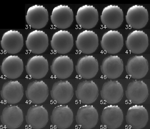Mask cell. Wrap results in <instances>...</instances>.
Here are the masks:
<instances>
[{"label":"cell","instance_id":"cell-1","mask_svg":"<svg viewBox=\"0 0 150 129\" xmlns=\"http://www.w3.org/2000/svg\"><path fill=\"white\" fill-rule=\"evenodd\" d=\"M28 25L35 29L45 27L49 21V14L47 9L42 5L32 6L28 9L25 16Z\"/></svg>","mask_w":150,"mask_h":129},{"label":"cell","instance_id":"cell-2","mask_svg":"<svg viewBox=\"0 0 150 129\" xmlns=\"http://www.w3.org/2000/svg\"><path fill=\"white\" fill-rule=\"evenodd\" d=\"M103 25L108 29H116L124 21V13L118 6L110 5L103 9L100 16Z\"/></svg>","mask_w":150,"mask_h":129},{"label":"cell","instance_id":"cell-3","mask_svg":"<svg viewBox=\"0 0 150 129\" xmlns=\"http://www.w3.org/2000/svg\"><path fill=\"white\" fill-rule=\"evenodd\" d=\"M50 18L52 23L56 28L67 29L73 22V12L69 6L60 5L53 9Z\"/></svg>","mask_w":150,"mask_h":129},{"label":"cell","instance_id":"cell-4","mask_svg":"<svg viewBox=\"0 0 150 129\" xmlns=\"http://www.w3.org/2000/svg\"><path fill=\"white\" fill-rule=\"evenodd\" d=\"M76 18V22L81 28L92 29L98 22V11L93 6L85 5L79 8Z\"/></svg>","mask_w":150,"mask_h":129},{"label":"cell","instance_id":"cell-5","mask_svg":"<svg viewBox=\"0 0 150 129\" xmlns=\"http://www.w3.org/2000/svg\"><path fill=\"white\" fill-rule=\"evenodd\" d=\"M125 18L127 23L131 28L142 29L148 22V12L144 6L136 5L129 8Z\"/></svg>","mask_w":150,"mask_h":129},{"label":"cell","instance_id":"cell-6","mask_svg":"<svg viewBox=\"0 0 150 129\" xmlns=\"http://www.w3.org/2000/svg\"><path fill=\"white\" fill-rule=\"evenodd\" d=\"M1 43L2 49L7 53L17 54L23 46V36L18 30H8L2 35Z\"/></svg>","mask_w":150,"mask_h":129},{"label":"cell","instance_id":"cell-7","mask_svg":"<svg viewBox=\"0 0 150 129\" xmlns=\"http://www.w3.org/2000/svg\"><path fill=\"white\" fill-rule=\"evenodd\" d=\"M148 120V113L143 106H132L128 110L126 121L132 128L142 129L146 126Z\"/></svg>","mask_w":150,"mask_h":129},{"label":"cell","instance_id":"cell-8","mask_svg":"<svg viewBox=\"0 0 150 129\" xmlns=\"http://www.w3.org/2000/svg\"><path fill=\"white\" fill-rule=\"evenodd\" d=\"M27 49L33 54L43 53L49 46L47 35L43 30H35L29 33L25 42Z\"/></svg>","mask_w":150,"mask_h":129},{"label":"cell","instance_id":"cell-9","mask_svg":"<svg viewBox=\"0 0 150 129\" xmlns=\"http://www.w3.org/2000/svg\"><path fill=\"white\" fill-rule=\"evenodd\" d=\"M1 118L2 124L6 128L17 129L23 123V112L18 106H8L2 110Z\"/></svg>","mask_w":150,"mask_h":129},{"label":"cell","instance_id":"cell-10","mask_svg":"<svg viewBox=\"0 0 150 129\" xmlns=\"http://www.w3.org/2000/svg\"><path fill=\"white\" fill-rule=\"evenodd\" d=\"M124 120L122 110L117 105H110L103 109L101 121L103 125L108 129L118 128Z\"/></svg>","mask_w":150,"mask_h":129},{"label":"cell","instance_id":"cell-11","mask_svg":"<svg viewBox=\"0 0 150 129\" xmlns=\"http://www.w3.org/2000/svg\"><path fill=\"white\" fill-rule=\"evenodd\" d=\"M101 46L103 50L107 53H118L124 46L122 35L118 30H108L102 36Z\"/></svg>","mask_w":150,"mask_h":129},{"label":"cell","instance_id":"cell-12","mask_svg":"<svg viewBox=\"0 0 150 129\" xmlns=\"http://www.w3.org/2000/svg\"><path fill=\"white\" fill-rule=\"evenodd\" d=\"M50 43L52 48L57 53L67 54L73 47V37L68 30H60L53 34Z\"/></svg>","mask_w":150,"mask_h":129},{"label":"cell","instance_id":"cell-13","mask_svg":"<svg viewBox=\"0 0 150 129\" xmlns=\"http://www.w3.org/2000/svg\"><path fill=\"white\" fill-rule=\"evenodd\" d=\"M98 120V113L93 106H83L77 110L76 122L83 129L93 128L97 125Z\"/></svg>","mask_w":150,"mask_h":129},{"label":"cell","instance_id":"cell-14","mask_svg":"<svg viewBox=\"0 0 150 129\" xmlns=\"http://www.w3.org/2000/svg\"><path fill=\"white\" fill-rule=\"evenodd\" d=\"M51 121L53 125L57 128H68L73 122V113L68 106H58L53 110Z\"/></svg>","mask_w":150,"mask_h":129},{"label":"cell","instance_id":"cell-15","mask_svg":"<svg viewBox=\"0 0 150 129\" xmlns=\"http://www.w3.org/2000/svg\"><path fill=\"white\" fill-rule=\"evenodd\" d=\"M26 71L31 78H43L49 71L47 60L41 55H35L30 57L26 65Z\"/></svg>","mask_w":150,"mask_h":129},{"label":"cell","instance_id":"cell-16","mask_svg":"<svg viewBox=\"0 0 150 129\" xmlns=\"http://www.w3.org/2000/svg\"><path fill=\"white\" fill-rule=\"evenodd\" d=\"M76 46L78 50L82 53H93L97 50L98 46L97 34L93 30H83L77 36Z\"/></svg>","mask_w":150,"mask_h":129},{"label":"cell","instance_id":"cell-17","mask_svg":"<svg viewBox=\"0 0 150 129\" xmlns=\"http://www.w3.org/2000/svg\"><path fill=\"white\" fill-rule=\"evenodd\" d=\"M1 72L7 78L15 79L22 75L23 63L22 59L16 55H10L5 57L1 65Z\"/></svg>","mask_w":150,"mask_h":129},{"label":"cell","instance_id":"cell-18","mask_svg":"<svg viewBox=\"0 0 150 129\" xmlns=\"http://www.w3.org/2000/svg\"><path fill=\"white\" fill-rule=\"evenodd\" d=\"M1 93V97L6 103L16 104L21 101L23 97V87L18 81H9L3 84Z\"/></svg>","mask_w":150,"mask_h":129},{"label":"cell","instance_id":"cell-19","mask_svg":"<svg viewBox=\"0 0 150 129\" xmlns=\"http://www.w3.org/2000/svg\"><path fill=\"white\" fill-rule=\"evenodd\" d=\"M26 96L28 100L33 104H41L46 100L49 96V89L43 81L35 80L28 84Z\"/></svg>","mask_w":150,"mask_h":129},{"label":"cell","instance_id":"cell-20","mask_svg":"<svg viewBox=\"0 0 150 129\" xmlns=\"http://www.w3.org/2000/svg\"><path fill=\"white\" fill-rule=\"evenodd\" d=\"M103 100L108 104L119 103L124 96L122 86L118 81H108L103 84L100 91Z\"/></svg>","mask_w":150,"mask_h":129},{"label":"cell","instance_id":"cell-21","mask_svg":"<svg viewBox=\"0 0 150 129\" xmlns=\"http://www.w3.org/2000/svg\"><path fill=\"white\" fill-rule=\"evenodd\" d=\"M126 46L129 51L132 53H143L149 46L147 34L143 30H134L131 32L127 38Z\"/></svg>","mask_w":150,"mask_h":129},{"label":"cell","instance_id":"cell-22","mask_svg":"<svg viewBox=\"0 0 150 129\" xmlns=\"http://www.w3.org/2000/svg\"><path fill=\"white\" fill-rule=\"evenodd\" d=\"M48 116L47 111L44 106L35 105L28 109L26 121L28 125L33 129H42L48 123Z\"/></svg>","mask_w":150,"mask_h":129},{"label":"cell","instance_id":"cell-23","mask_svg":"<svg viewBox=\"0 0 150 129\" xmlns=\"http://www.w3.org/2000/svg\"><path fill=\"white\" fill-rule=\"evenodd\" d=\"M76 71L83 79H90L97 75L98 71V63L97 59L91 55H85L77 61Z\"/></svg>","mask_w":150,"mask_h":129},{"label":"cell","instance_id":"cell-24","mask_svg":"<svg viewBox=\"0 0 150 129\" xmlns=\"http://www.w3.org/2000/svg\"><path fill=\"white\" fill-rule=\"evenodd\" d=\"M51 71L53 75L57 78H68L74 71L72 60L66 55H60L55 57L51 65Z\"/></svg>","mask_w":150,"mask_h":129},{"label":"cell","instance_id":"cell-25","mask_svg":"<svg viewBox=\"0 0 150 129\" xmlns=\"http://www.w3.org/2000/svg\"><path fill=\"white\" fill-rule=\"evenodd\" d=\"M100 67L102 74L110 79L118 78L124 71L122 60L118 56L110 55L105 57Z\"/></svg>","mask_w":150,"mask_h":129},{"label":"cell","instance_id":"cell-26","mask_svg":"<svg viewBox=\"0 0 150 129\" xmlns=\"http://www.w3.org/2000/svg\"><path fill=\"white\" fill-rule=\"evenodd\" d=\"M76 97L81 103L90 104L96 101L98 96V89L93 81L84 80L77 85Z\"/></svg>","mask_w":150,"mask_h":129},{"label":"cell","instance_id":"cell-27","mask_svg":"<svg viewBox=\"0 0 150 129\" xmlns=\"http://www.w3.org/2000/svg\"><path fill=\"white\" fill-rule=\"evenodd\" d=\"M53 100L60 104H65L70 102L74 96V89L68 81L60 80L53 84L51 91Z\"/></svg>","mask_w":150,"mask_h":129},{"label":"cell","instance_id":"cell-28","mask_svg":"<svg viewBox=\"0 0 150 129\" xmlns=\"http://www.w3.org/2000/svg\"><path fill=\"white\" fill-rule=\"evenodd\" d=\"M125 93L128 100L135 104L144 103L149 96L147 86L143 81L134 80L130 82Z\"/></svg>","mask_w":150,"mask_h":129},{"label":"cell","instance_id":"cell-29","mask_svg":"<svg viewBox=\"0 0 150 129\" xmlns=\"http://www.w3.org/2000/svg\"><path fill=\"white\" fill-rule=\"evenodd\" d=\"M125 67L129 76L140 79L145 77L149 71L148 62L144 56L135 55L129 59Z\"/></svg>","mask_w":150,"mask_h":129}]
</instances>
